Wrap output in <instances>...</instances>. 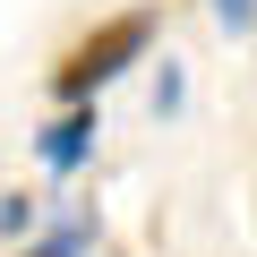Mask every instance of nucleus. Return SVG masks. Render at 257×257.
Listing matches in <instances>:
<instances>
[{
	"label": "nucleus",
	"mask_w": 257,
	"mask_h": 257,
	"mask_svg": "<svg viewBox=\"0 0 257 257\" xmlns=\"http://www.w3.org/2000/svg\"><path fill=\"white\" fill-rule=\"evenodd\" d=\"M155 52V9H120V18H103L94 35H77L60 60H52V94L60 103H94L120 69H138Z\"/></svg>",
	"instance_id": "nucleus-1"
},
{
	"label": "nucleus",
	"mask_w": 257,
	"mask_h": 257,
	"mask_svg": "<svg viewBox=\"0 0 257 257\" xmlns=\"http://www.w3.org/2000/svg\"><path fill=\"white\" fill-rule=\"evenodd\" d=\"M94 128H103V120H94V103H69L52 128H35V155H43V172H52V180H77V172L94 163Z\"/></svg>",
	"instance_id": "nucleus-2"
},
{
	"label": "nucleus",
	"mask_w": 257,
	"mask_h": 257,
	"mask_svg": "<svg viewBox=\"0 0 257 257\" xmlns=\"http://www.w3.org/2000/svg\"><path fill=\"white\" fill-rule=\"evenodd\" d=\"M94 240H103V223H94V206H69L43 240H18V257H94Z\"/></svg>",
	"instance_id": "nucleus-3"
},
{
	"label": "nucleus",
	"mask_w": 257,
	"mask_h": 257,
	"mask_svg": "<svg viewBox=\"0 0 257 257\" xmlns=\"http://www.w3.org/2000/svg\"><path fill=\"white\" fill-rule=\"evenodd\" d=\"M35 231V197L26 189H0V240H26Z\"/></svg>",
	"instance_id": "nucleus-4"
},
{
	"label": "nucleus",
	"mask_w": 257,
	"mask_h": 257,
	"mask_svg": "<svg viewBox=\"0 0 257 257\" xmlns=\"http://www.w3.org/2000/svg\"><path fill=\"white\" fill-rule=\"evenodd\" d=\"M180 103H189V77H180V69L163 60V69H155V120H172Z\"/></svg>",
	"instance_id": "nucleus-5"
},
{
	"label": "nucleus",
	"mask_w": 257,
	"mask_h": 257,
	"mask_svg": "<svg viewBox=\"0 0 257 257\" xmlns=\"http://www.w3.org/2000/svg\"><path fill=\"white\" fill-rule=\"evenodd\" d=\"M223 35H257V0H206Z\"/></svg>",
	"instance_id": "nucleus-6"
}]
</instances>
